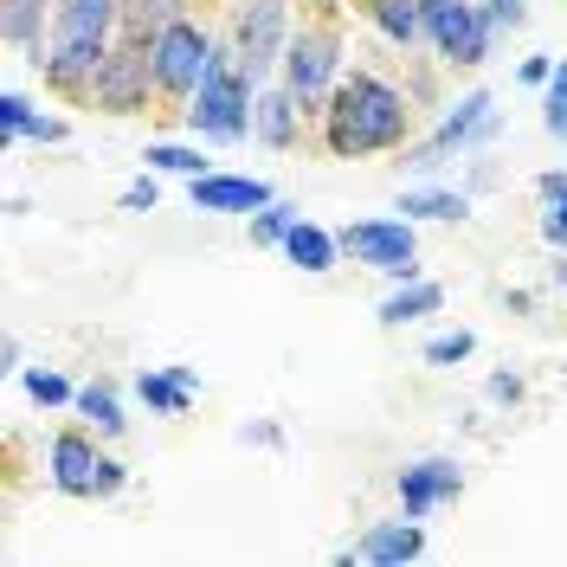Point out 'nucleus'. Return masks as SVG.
<instances>
[{
    "mask_svg": "<svg viewBox=\"0 0 567 567\" xmlns=\"http://www.w3.org/2000/svg\"><path fill=\"white\" fill-rule=\"evenodd\" d=\"M406 123H413V110L406 97L393 91L388 78H374V71H354L336 84V97L322 110V136L336 155H381V148H400L406 142Z\"/></svg>",
    "mask_w": 567,
    "mask_h": 567,
    "instance_id": "f257e3e1",
    "label": "nucleus"
},
{
    "mask_svg": "<svg viewBox=\"0 0 567 567\" xmlns=\"http://www.w3.org/2000/svg\"><path fill=\"white\" fill-rule=\"evenodd\" d=\"M116 27H123V0H52V39L39 45L33 65L45 71L52 91H91Z\"/></svg>",
    "mask_w": 567,
    "mask_h": 567,
    "instance_id": "f03ea898",
    "label": "nucleus"
},
{
    "mask_svg": "<svg viewBox=\"0 0 567 567\" xmlns=\"http://www.w3.org/2000/svg\"><path fill=\"white\" fill-rule=\"evenodd\" d=\"M251 71L239 65V52H219L213 45V65L200 78V91L187 97V130L207 142H239L251 130Z\"/></svg>",
    "mask_w": 567,
    "mask_h": 567,
    "instance_id": "7ed1b4c3",
    "label": "nucleus"
},
{
    "mask_svg": "<svg viewBox=\"0 0 567 567\" xmlns=\"http://www.w3.org/2000/svg\"><path fill=\"white\" fill-rule=\"evenodd\" d=\"M336 78H342V39L329 33V27H303V33H290V45H284V84H290L297 104L303 110H329Z\"/></svg>",
    "mask_w": 567,
    "mask_h": 567,
    "instance_id": "20e7f679",
    "label": "nucleus"
},
{
    "mask_svg": "<svg viewBox=\"0 0 567 567\" xmlns=\"http://www.w3.org/2000/svg\"><path fill=\"white\" fill-rule=\"evenodd\" d=\"M420 7H425V39H432L439 59H452V65H484L491 59L496 39L491 7H477V0H420Z\"/></svg>",
    "mask_w": 567,
    "mask_h": 567,
    "instance_id": "39448f33",
    "label": "nucleus"
},
{
    "mask_svg": "<svg viewBox=\"0 0 567 567\" xmlns=\"http://www.w3.org/2000/svg\"><path fill=\"white\" fill-rule=\"evenodd\" d=\"M342 251H349L354 265H368V271H381V278H420V233H413V219H354L336 233Z\"/></svg>",
    "mask_w": 567,
    "mask_h": 567,
    "instance_id": "423d86ee",
    "label": "nucleus"
},
{
    "mask_svg": "<svg viewBox=\"0 0 567 567\" xmlns=\"http://www.w3.org/2000/svg\"><path fill=\"white\" fill-rule=\"evenodd\" d=\"M148 59H155V91H168V97H194L200 78H207V65H213V39L181 13V20H168L162 33L148 39Z\"/></svg>",
    "mask_w": 567,
    "mask_h": 567,
    "instance_id": "0eeeda50",
    "label": "nucleus"
},
{
    "mask_svg": "<svg viewBox=\"0 0 567 567\" xmlns=\"http://www.w3.org/2000/svg\"><path fill=\"white\" fill-rule=\"evenodd\" d=\"M148 91H155V59H148V45H142V39L110 45V59L97 65V78H91L97 110H142Z\"/></svg>",
    "mask_w": 567,
    "mask_h": 567,
    "instance_id": "6e6552de",
    "label": "nucleus"
},
{
    "mask_svg": "<svg viewBox=\"0 0 567 567\" xmlns=\"http://www.w3.org/2000/svg\"><path fill=\"white\" fill-rule=\"evenodd\" d=\"M284 45H290V33H284V0H246L239 7V33H233L239 65L251 78H265L271 65H284Z\"/></svg>",
    "mask_w": 567,
    "mask_h": 567,
    "instance_id": "1a4fd4ad",
    "label": "nucleus"
},
{
    "mask_svg": "<svg viewBox=\"0 0 567 567\" xmlns=\"http://www.w3.org/2000/svg\"><path fill=\"white\" fill-rule=\"evenodd\" d=\"M491 130H496V97H491V91H471V97H458L452 116L432 130V142L413 155V168H439L452 148H471V142H484Z\"/></svg>",
    "mask_w": 567,
    "mask_h": 567,
    "instance_id": "9d476101",
    "label": "nucleus"
},
{
    "mask_svg": "<svg viewBox=\"0 0 567 567\" xmlns=\"http://www.w3.org/2000/svg\"><path fill=\"white\" fill-rule=\"evenodd\" d=\"M458 491H464V471L452 458H420V464L400 471V509L420 516V523L439 509V503H452Z\"/></svg>",
    "mask_w": 567,
    "mask_h": 567,
    "instance_id": "9b49d317",
    "label": "nucleus"
},
{
    "mask_svg": "<svg viewBox=\"0 0 567 567\" xmlns=\"http://www.w3.org/2000/svg\"><path fill=\"white\" fill-rule=\"evenodd\" d=\"M425 555V529H420V516H400V523H374V529L354 542V561H368V567H406V561H420Z\"/></svg>",
    "mask_w": 567,
    "mask_h": 567,
    "instance_id": "f8f14e48",
    "label": "nucleus"
},
{
    "mask_svg": "<svg viewBox=\"0 0 567 567\" xmlns=\"http://www.w3.org/2000/svg\"><path fill=\"white\" fill-rule=\"evenodd\" d=\"M187 187H194V213H258L278 200L265 181H251V175H200Z\"/></svg>",
    "mask_w": 567,
    "mask_h": 567,
    "instance_id": "ddd939ff",
    "label": "nucleus"
},
{
    "mask_svg": "<svg viewBox=\"0 0 567 567\" xmlns=\"http://www.w3.org/2000/svg\"><path fill=\"white\" fill-rule=\"evenodd\" d=\"M97 445L84 439V432H59L52 439V458H45V471H52V484L65 496H97Z\"/></svg>",
    "mask_w": 567,
    "mask_h": 567,
    "instance_id": "4468645a",
    "label": "nucleus"
},
{
    "mask_svg": "<svg viewBox=\"0 0 567 567\" xmlns=\"http://www.w3.org/2000/svg\"><path fill=\"white\" fill-rule=\"evenodd\" d=\"M136 393H142V406H148V413L181 420V413L194 406V393H200V368H142Z\"/></svg>",
    "mask_w": 567,
    "mask_h": 567,
    "instance_id": "2eb2a0df",
    "label": "nucleus"
},
{
    "mask_svg": "<svg viewBox=\"0 0 567 567\" xmlns=\"http://www.w3.org/2000/svg\"><path fill=\"white\" fill-rule=\"evenodd\" d=\"M297 116H303V104L290 97V84H284V91H258V104H251V136L271 142V148H290V142H297Z\"/></svg>",
    "mask_w": 567,
    "mask_h": 567,
    "instance_id": "dca6fc26",
    "label": "nucleus"
},
{
    "mask_svg": "<svg viewBox=\"0 0 567 567\" xmlns=\"http://www.w3.org/2000/svg\"><path fill=\"white\" fill-rule=\"evenodd\" d=\"M284 258L297 265V271H336V258H342V239L336 233H322V226H310V219H297L290 226V239H284Z\"/></svg>",
    "mask_w": 567,
    "mask_h": 567,
    "instance_id": "f3484780",
    "label": "nucleus"
},
{
    "mask_svg": "<svg viewBox=\"0 0 567 567\" xmlns=\"http://www.w3.org/2000/svg\"><path fill=\"white\" fill-rule=\"evenodd\" d=\"M439 303H445V290H439L432 278H400V284L388 290V303H381V322H388V329H400V322L432 317Z\"/></svg>",
    "mask_w": 567,
    "mask_h": 567,
    "instance_id": "a211bd4d",
    "label": "nucleus"
},
{
    "mask_svg": "<svg viewBox=\"0 0 567 567\" xmlns=\"http://www.w3.org/2000/svg\"><path fill=\"white\" fill-rule=\"evenodd\" d=\"M368 20H374L393 45H406V52L425 39V7L420 0H368Z\"/></svg>",
    "mask_w": 567,
    "mask_h": 567,
    "instance_id": "6ab92c4d",
    "label": "nucleus"
},
{
    "mask_svg": "<svg viewBox=\"0 0 567 567\" xmlns=\"http://www.w3.org/2000/svg\"><path fill=\"white\" fill-rule=\"evenodd\" d=\"M400 213H406V219H464L471 200L452 194V187H406V194H400Z\"/></svg>",
    "mask_w": 567,
    "mask_h": 567,
    "instance_id": "aec40b11",
    "label": "nucleus"
},
{
    "mask_svg": "<svg viewBox=\"0 0 567 567\" xmlns=\"http://www.w3.org/2000/svg\"><path fill=\"white\" fill-rule=\"evenodd\" d=\"M78 413H84V420L97 425V432H104V439H123V400H116V388H110V381H91V388H78Z\"/></svg>",
    "mask_w": 567,
    "mask_h": 567,
    "instance_id": "412c9836",
    "label": "nucleus"
},
{
    "mask_svg": "<svg viewBox=\"0 0 567 567\" xmlns=\"http://www.w3.org/2000/svg\"><path fill=\"white\" fill-rule=\"evenodd\" d=\"M155 175H181V181H200L213 175V162L200 155V148H187V142H148V155H142Z\"/></svg>",
    "mask_w": 567,
    "mask_h": 567,
    "instance_id": "4be33fe9",
    "label": "nucleus"
},
{
    "mask_svg": "<svg viewBox=\"0 0 567 567\" xmlns=\"http://www.w3.org/2000/svg\"><path fill=\"white\" fill-rule=\"evenodd\" d=\"M168 20H181V0H123V39H142L148 45Z\"/></svg>",
    "mask_w": 567,
    "mask_h": 567,
    "instance_id": "5701e85b",
    "label": "nucleus"
},
{
    "mask_svg": "<svg viewBox=\"0 0 567 567\" xmlns=\"http://www.w3.org/2000/svg\"><path fill=\"white\" fill-rule=\"evenodd\" d=\"M542 239L567 251V175H542Z\"/></svg>",
    "mask_w": 567,
    "mask_h": 567,
    "instance_id": "b1692460",
    "label": "nucleus"
},
{
    "mask_svg": "<svg viewBox=\"0 0 567 567\" xmlns=\"http://www.w3.org/2000/svg\"><path fill=\"white\" fill-rule=\"evenodd\" d=\"M39 20H45V0H0V33H7V45H33Z\"/></svg>",
    "mask_w": 567,
    "mask_h": 567,
    "instance_id": "393cba45",
    "label": "nucleus"
},
{
    "mask_svg": "<svg viewBox=\"0 0 567 567\" xmlns=\"http://www.w3.org/2000/svg\"><path fill=\"white\" fill-rule=\"evenodd\" d=\"M20 388L33 393L39 406H78V388H71L59 368H20Z\"/></svg>",
    "mask_w": 567,
    "mask_h": 567,
    "instance_id": "a878e982",
    "label": "nucleus"
},
{
    "mask_svg": "<svg viewBox=\"0 0 567 567\" xmlns=\"http://www.w3.org/2000/svg\"><path fill=\"white\" fill-rule=\"evenodd\" d=\"M297 219H303V213L290 207V200H271V207H258V213H251V246H284Z\"/></svg>",
    "mask_w": 567,
    "mask_h": 567,
    "instance_id": "bb28decb",
    "label": "nucleus"
},
{
    "mask_svg": "<svg viewBox=\"0 0 567 567\" xmlns=\"http://www.w3.org/2000/svg\"><path fill=\"white\" fill-rule=\"evenodd\" d=\"M33 123H39V110L27 91H0V136L7 142H33Z\"/></svg>",
    "mask_w": 567,
    "mask_h": 567,
    "instance_id": "cd10ccee",
    "label": "nucleus"
},
{
    "mask_svg": "<svg viewBox=\"0 0 567 567\" xmlns=\"http://www.w3.org/2000/svg\"><path fill=\"white\" fill-rule=\"evenodd\" d=\"M471 349H477L471 329H445V336L425 342V361H432V368H458V361H471Z\"/></svg>",
    "mask_w": 567,
    "mask_h": 567,
    "instance_id": "c85d7f7f",
    "label": "nucleus"
},
{
    "mask_svg": "<svg viewBox=\"0 0 567 567\" xmlns=\"http://www.w3.org/2000/svg\"><path fill=\"white\" fill-rule=\"evenodd\" d=\"M542 130L555 142H567V65H555L548 78V97H542Z\"/></svg>",
    "mask_w": 567,
    "mask_h": 567,
    "instance_id": "c756f323",
    "label": "nucleus"
},
{
    "mask_svg": "<svg viewBox=\"0 0 567 567\" xmlns=\"http://www.w3.org/2000/svg\"><path fill=\"white\" fill-rule=\"evenodd\" d=\"M155 200H162V187H155V175H142L123 187V213H155Z\"/></svg>",
    "mask_w": 567,
    "mask_h": 567,
    "instance_id": "7c9ffc66",
    "label": "nucleus"
},
{
    "mask_svg": "<svg viewBox=\"0 0 567 567\" xmlns=\"http://www.w3.org/2000/svg\"><path fill=\"white\" fill-rule=\"evenodd\" d=\"M484 393H491L496 406H516V400H523V381H516V374H491V381H484Z\"/></svg>",
    "mask_w": 567,
    "mask_h": 567,
    "instance_id": "2f4dec72",
    "label": "nucleus"
},
{
    "mask_svg": "<svg viewBox=\"0 0 567 567\" xmlns=\"http://www.w3.org/2000/svg\"><path fill=\"white\" fill-rule=\"evenodd\" d=\"M123 484H130V464H116V458L97 464V496H116Z\"/></svg>",
    "mask_w": 567,
    "mask_h": 567,
    "instance_id": "473e14b6",
    "label": "nucleus"
},
{
    "mask_svg": "<svg viewBox=\"0 0 567 567\" xmlns=\"http://www.w3.org/2000/svg\"><path fill=\"white\" fill-rule=\"evenodd\" d=\"M484 7H491V20H496V27H523V13H529L523 0H484Z\"/></svg>",
    "mask_w": 567,
    "mask_h": 567,
    "instance_id": "72a5a7b5",
    "label": "nucleus"
},
{
    "mask_svg": "<svg viewBox=\"0 0 567 567\" xmlns=\"http://www.w3.org/2000/svg\"><path fill=\"white\" fill-rule=\"evenodd\" d=\"M548 78H555V59H542V52L523 59V84H548Z\"/></svg>",
    "mask_w": 567,
    "mask_h": 567,
    "instance_id": "f704fd0d",
    "label": "nucleus"
},
{
    "mask_svg": "<svg viewBox=\"0 0 567 567\" xmlns=\"http://www.w3.org/2000/svg\"><path fill=\"white\" fill-rule=\"evenodd\" d=\"M239 439H246V445H284V432H278V425H246Z\"/></svg>",
    "mask_w": 567,
    "mask_h": 567,
    "instance_id": "c9c22d12",
    "label": "nucleus"
},
{
    "mask_svg": "<svg viewBox=\"0 0 567 567\" xmlns=\"http://www.w3.org/2000/svg\"><path fill=\"white\" fill-rule=\"evenodd\" d=\"M33 142H65V123H59V116H39V123H33Z\"/></svg>",
    "mask_w": 567,
    "mask_h": 567,
    "instance_id": "e433bc0d",
    "label": "nucleus"
},
{
    "mask_svg": "<svg viewBox=\"0 0 567 567\" xmlns=\"http://www.w3.org/2000/svg\"><path fill=\"white\" fill-rule=\"evenodd\" d=\"M555 284H567V251H561V258H555Z\"/></svg>",
    "mask_w": 567,
    "mask_h": 567,
    "instance_id": "4c0bfd02",
    "label": "nucleus"
}]
</instances>
